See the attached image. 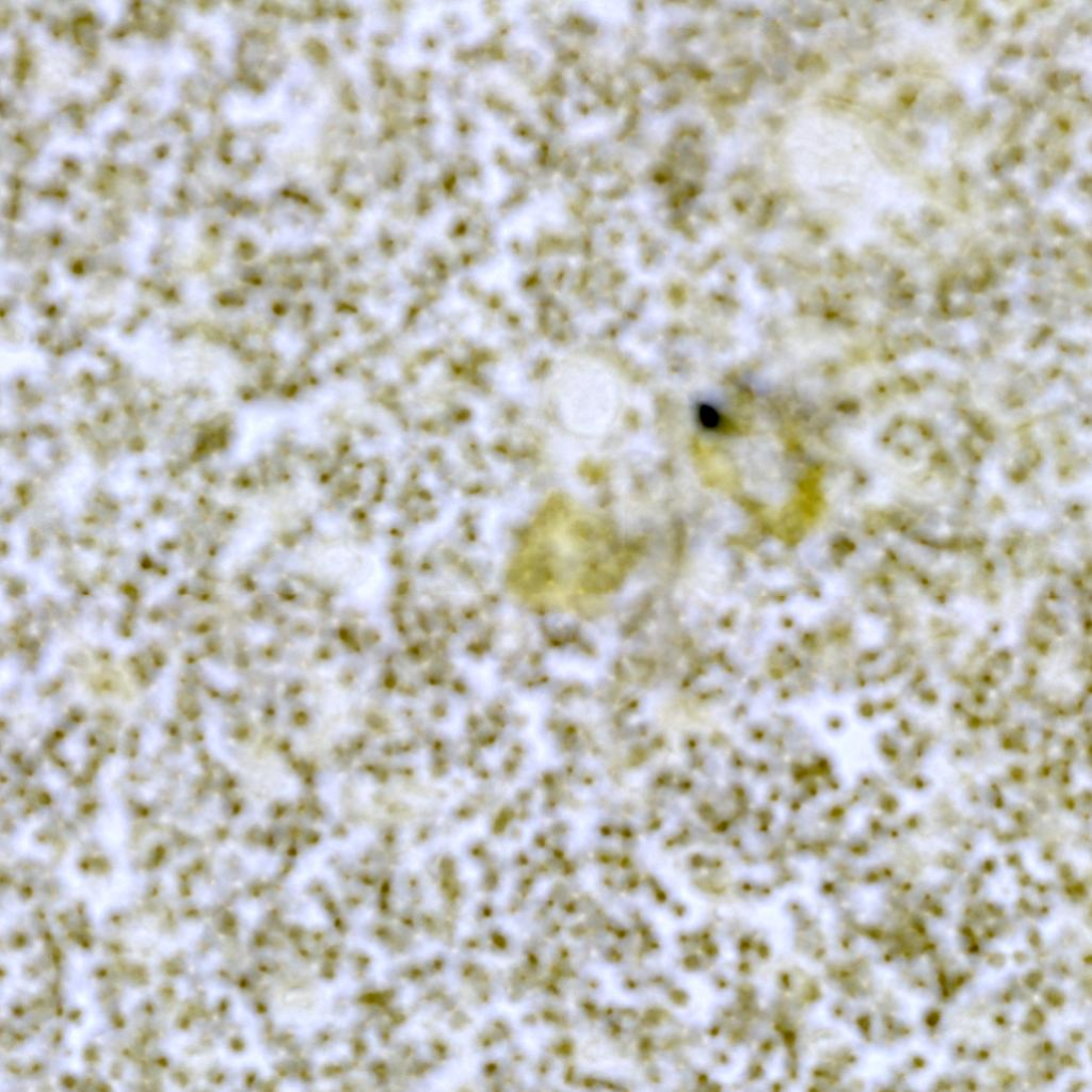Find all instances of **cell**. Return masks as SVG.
I'll return each mask as SVG.
<instances>
[{"label": "cell", "mask_w": 1092, "mask_h": 1092, "mask_svg": "<svg viewBox=\"0 0 1092 1092\" xmlns=\"http://www.w3.org/2000/svg\"><path fill=\"white\" fill-rule=\"evenodd\" d=\"M624 557L614 532L573 500H548L526 531L509 572L512 591L543 609H575L617 584Z\"/></svg>", "instance_id": "6da1fadb"}]
</instances>
